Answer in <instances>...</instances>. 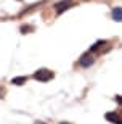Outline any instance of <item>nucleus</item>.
<instances>
[{"instance_id": "nucleus-1", "label": "nucleus", "mask_w": 122, "mask_h": 124, "mask_svg": "<svg viewBox=\"0 0 122 124\" xmlns=\"http://www.w3.org/2000/svg\"><path fill=\"white\" fill-rule=\"evenodd\" d=\"M32 78L36 79V81H39V82H48V81H51L55 78V73L47 69V68H40L32 74Z\"/></svg>"}, {"instance_id": "nucleus-2", "label": "nucleus", "mask_w": 122, "mask_h": 124, "mask_svg": "<svg viewBox=\"0 0 122 124\" xmlns=\"http://www.w3.org/2000/svg\"><path fill=\"white\" fill-rule=\"evenodd\" d=\"M93 63H95V56H93V53H90V52L84 53V55L79 58V64H80L82 68H90Z\"/></svg>"}, {"instance_id": "nucleus-3", "label": "nucleus", "mask_w": 122, "mask_h": 124, "mask_svg": "<svg viewBox=\"0 0 122 124\" xmlns=\"http://www.w3.org/2000/svg\"><path fill=\"white\" fill-rule=\"evenodd\" d=\"M72 5H74L72 0H63V2H59V3L55 5V13H56V15L59 16V15L63 13V11H66V10L71 8Z\"/></svg>"}, {"instance_id": "nucleus-4", "label": "nucleus", "mask_w": 122, "mask_h": 124, "mask_svg": "<svg viewBox=\"0 0 122 124\" xmlns=\"http://www.w3.org/2000/svg\"><path fill=\"white\" fill-rule=\"evenodd\" d=\"M104 118H106V121L111 123V124H122V116L119 115V113H116V111H109V113H106Z\"/></svg>"}, {"instance_id": "nucleus-5", "label": "nucleus", "mask_w": 122, "mask_h": 124, "mask_svg": "<svg viewBox=\"0 0 122 124\" xmlns=\"http://www.w3.org/2000/svg\"><path fill=\"white\" fill-rule=\"evenodd\" d=\"M111 18L116 23H122V7H114L111 11Z\"/></svg>"}, {"instance_id": "nucleus-6", "label": "nucleus", "mask_w": 122, "mask_h": 124, "mask_svg": "<svg viewBox=\"0 0 122 124\" xmlns=\"http://www.w3.org/2000/svg\"><path fill=\"white\" fill-rule=\"evenodd\" d=\"M106 44H108V40H96L95 44L88 48V52H90V53H95V52H98L100 48H101V47H104Z\"/></svg>"}, {"instance_id": "nucleus-7", "label": "nucleus", "mask_w": 122, "mask_h": 124, "mask_svg": "<svg viewBox=\"0 0 122 124\" xmlns=\"http://www.w3.org/2000/svg\"><path fill=\"white\" fill-rule=\"evenodd\" d=\"M27 82V76H16V78L11 79V84L14 85H24Z\"/></svg>"}, {"instance_id": "nucleus-8", "label": "nucleus", "mask_w": 122, "mask_h": 124, "mask_svg": "<svg viewBox=\"0 0 122 124\" xmlns=\"http://www.w3.org/2000/svg\"><path fill=\"white\" fill-rule=\"evenodd\" d=\"M32 26H23V28H21V32H23V34H27V31H32Z\"/></svg>"}, {"instance_id": "nucleus-9", "label": "nucleus", "mask_w": 122, "mask_h": 124, "mask_svg": "<svg viewBox=\"0 0 122 124\" xmlns=\"http://www.w3.org/2000/svg\"><path fill=\"white\" fill-rule=\"evenodd\" d=\"M114 100H116V103H119V105L122 106V95H116V97H114Z\"/></svg>"}, {"instance_id": "nucleus-10", "label": "nucleus", "mask_w": 122, "mask_h": 124, "mask_svg": "<svg viewBox=\"0 0 122 124\" xmlns=\"http://www.w3.org/2000/svg\"><path fill=\"white\" fill-rule=\"evenodd\" d=\"M34 124H47V123H43V121H36Z\"/></svg>"}, {"instance_id": "nucleus-11", "label": "nucleus", "mask_w": 122, "mask_h": 124, "mask_svg": "<svg viewBox=\"0 0 122 124\" xmlns=\"http://www.w3.org/2000/svg\"><path fill=\"white\" fill-rule=\"evenodd\" d=\"M59 124H71V123H68V121H61Z\"/></svg>"}, {"instance_id": "nucleus-12", "label": "nucleus", "mask_w": 122, "mask_h": 124, "mask_svg": "<svg viewBox=\"0 0 122 124\" xmlns=\"http://www.w3.org/2000/svg\"><path fill=\"white\" fill-rule=\"evenodd\" d=\"M18 2H19V0H18Z\"/></svg>"}]
</instances>
